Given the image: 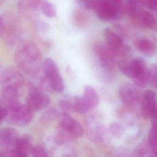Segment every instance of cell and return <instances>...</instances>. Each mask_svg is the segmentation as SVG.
Wrapping results in <instances>:
<instances>
[{
	"mask_svg": "<svg viewBox=\"0 0 157 157\" xmlns=\"http://www.w3.org/2000/svg\"><path fill=\"white\" fill-rule=\"evenodd\" d=\"M33 112L26 105L18 102L7 110L6 118L12 124L17 126H26L33 119Z\"/></svg>",
	"mask_w": 157,
	"mask_h": 157,
	"instance_id": "8992f818",
	"label": "cell"
},
{
	"mask_svg": "<svg viewBox=\"0 0 157 157\" xmlns=\"http://www.w3.org/2000/svg\"><path fill=\"white\" fill-rule=\"evenodd\" d=\"M38 29L39 31H41L42 33H44L46 32H48L49 30V26L47 23H46L44 21H39V23H38L37 26Z\"/></svg>",
	"mask_w": 157,
	"mask_h": 157,
	"instance_id": "f546056e",
	"label": "cell"
},
{
	"mask_svg": "<svg viewBox=\"0 0 157 157\" xmlns=\"http://www.w3.org/2000/svg\"><path fill=\"white\" fill-rule=\"evenodd\" d=\"M148 139L150 142V146L154 151L155 154L156 153L157 149V142H156V124H153L150 130L149 135H148Z\"/></svg>",
	"mask_w": 157,
	"mask_h": 157,
	"instance_id": "603a6c76",
	"label": "cell"
},
{
	"mask_svg": "<svg viewBox=\"0 0 157 157\" xmlns=\"http://www.w3.org/2000/svg\"><path fill=\"white\" fill-rule=\"evenodd\" d=\"M134 46L141 54L145 56L151 57L156 54V45L153 41L148 38L137 39L134 42Z\"/></svg>",
	"mask_w": 157,
	"mask_h": 157,
	"instance_id": "9a60e30c",
	"label": "cell"
},
{
	"mask_svg": "<svg viewBox=\"0 0 157 157\" xmlns=\"http://www.w3.org/2000/svg\"><path fill=\"white\" fill-rule=\"evenodd\" d=\"M18 89L14 86H5L2 90L1 99L2 107L7 110L9 109L18 102Z\"/></svg>",
	"mask_w": 157,
	"mask_h": 157,
	"instance_id": "5bb4252c",
	"label": "cell"
},
{
	"mask_svg": "<svg viewBox=\"0 0 157 157\" xmlns=\"http://www.w3.org/2000/svg\"><path fill=\"white\" fill-rule=\"evenodd\" d=\"M141 109L143 116L151 118L153 124H156V96L155 92L152 90H147L144 93Z\"/></svg>",
	"mask_w": 157,
	"mask_h": 157,
	"instance_id": "9c48e42d",
	"label": "cell"
},
{
	"mask_svg": "<svg viewBox=\"0 0 157 157\" xmlns=\"http://www.w3.org/2000/svg\"><path fill=\"white\" fill-rule=\"evenodd\" d=\"M42 70L48 82L51 90L61 92L64 90V80L56 62L52 58L47 57L44 59L42 61Z\"/></svg>",
	"mask_w": 157,
	"mask_h": 157,
	"instance_id": "277c9868",
	"label": "cell"
},
{
	"mask_svg": "<svg viewBox=\"0 0 157 157\" xmlns=\"http://www.w3.org/2000/svg\"><path fill=\"white\" fill-rule=\"evenodd\" d=\"M7 115V110L5 108L2 107V105L0 104V125L4 119L6 118Z\"/></svg>",
	"mask_w": 157,
	"mask_h": 157,
	"instance_id": "4dcf8cb0",
	"label": "cell"
},
{
	"mask_svg": "<svg viewBox=\"0 0 157 157\" xmlns=\"http://www.w3.org/2000/svg\"><path fill=\"white\" fill-rule=\"evenodd\" d=\"M0 157H28V156L25 155L13 148L4 151L0 155Z\"/></svg>",
	"mask_w": 157,
	"mask_h": 157,
	"instance_id": "83f0119b",
	"label": "cell"
},
{
	"mask_svg": "<svg viewBox=\"0 0 157 157\" xmlns=\"http://www.w3.org/2000/svg\"><path fill=\"white\" fill-rule=\"evenodd\" d=\"M61 131L71 137H80L83 134V129L80 123L72 118L69 113L63 112L59 123Z\"/></svg>",
	"mask_w": 157,
	"mask_h": 157,
	"instance_id": "30bf717a",
	"label": "cell"
},
{
	"mask_svg": "<svg viewBox=\"0 0 157 157\" xmlns=\"http://www.w3.org/2000/svg\"><path fill=\"white\" fill-rule=\"evenodd\" d=\"M31 153L33 157H49L45 150L40 145L33 147Z\"/></svg>",
	"mask_w": 157,
	"mask_h": 157,
	"instance_id": "d4e9b609",
	"label": "cell"
},
{
	"mask_svg": "<svg viewBox=\"0 0 157 157\" xmlns=\"http://www.w3.org/2000/svg\"><path fill=\"white\" fill-rule=\"evenodd\" d=\"M105 44L112 52L117 56H126L131 52V48L127 45L122 37L109 28L104 31Z\"/></svg>",
	"mask_w": 157,
	"mask_h": 157,
	"instance_id": "5b68a950",
	"label": "cell"
},
{
	"mask_svg": "<svg viewBox=\"0 0 157 157\" xmlns=\"http://www.w3.org/2000/svg\"><path fill=\"white\" fill-rule=\"evenodd\" d=\"M2 30H3V22L1 18L0 17V34L2 33Z\"/></svg>",
	"mask_w": 157,
	"mask_h": 157,
	"instance_id": "1f68e13d",
	"label": "cell"
},
{
	"mask_svg": "<svg viewBox=\"0 0 157 157\" xmlns=\"http://www.w3.org/2000/svg\"><path fill=\"white\" fill-rule=\"evenodd\" d=\"M93 10L97 17L103 21L118 20L124 12L122 2L115 0H96Z\"/></svg>",
	"mask_w": 157,
	"mask_h": 157,
	"instance_id": "3957f363",
	"label": "cell"
},
{
	"mask_svg": "<svg viewBox=\"0 0 157 157\" xmlns=\"http://www.w3.org/2000/svg\"><path fill=\"white\" fill-rule=\"evenodd\" d=\"M94 53L101 66L107 71H112L116 66V56L105 44L98 42L94 47Z\"/></svg>",
	"mask_w": 157,
	"mask_h": 157,
	"instance_id": "ba28073f",
	"label": "cell"
},
{
	"mask_svg": "<svg viewBox=\"0 0 157 157\" xmlns=\"http://www.w3.org/2000/svg\"><path fill=\"white\" fill-rule=\"evenodd\" d=\"M58 105L63 112L69 113V111L73 110L71 101H68L67 99H61L58 102Z\"/></svg>",
	"mask_w": 157,
	"mask_h": 157,
	"instance_id": "4316f807",
	"label": "cell"
},
{
	"mask_svg": "<svg viewBox=\"0 0 157 157\" xmlns=\"http://www.w3.org/2000/svg\"><path fill=\"white\" fill-rule=\"evenodd\" d=\"M18 138L16 131L10 128L0 129V145L7 148H14Z\"/></svg>",
	"mask_w": 157,
	"mask_h": 157,
	"instance_id": "2e32d148",
	"label": "cell"
},
{
	"mask_svg": "<svg viewBox=\"0 0 157 157\" xmlns=\"http://www.w3.org/2000/svg\"><path fill=\"white\" fill-rule=\"evenodd\" d=\"M115 1H119V2H123L124 0H115Z\"/></svg>",
	"mask_w": 157,
	"mask_h": 157,
	"instance_id": "d6a6232c",
	"label": "cell"
},
{
	"mask_svg": "<svg viewBox=\"0 0 157 157\" xmlns=\"http://www.w3.org/2000/svg\"><path fill=\"white\" fill-rule=\"evenodd\" d=\"M133 21L137 25L147 29L154 30L156 28L155 17L151 12L146 10H144Z\"/></svg>",
	"mask_w": 157,
	"mask_h": 157,
	"instance_id": "ac0fdd59",
	"label": "cell"
},
{
	"mask_svg": "<svg viewBox=\"0 0 157 157\" xmlns=\"http://www.w3.org/2000/svg\"><path fill=\"white\" fill-rule=\"evenodd\" d=\"M118 66L120 71L131 78L136 86L144 88L148 85V68L142 58L122 59L118 63Z\"/></svg>",
	"mask_w": 157,
	"mask_h": 157,
	"instance_id": "7a4b0ae2",
	"label": "cell"
},
{
	"mask_svg": "<svg viewBox=\"0 0 157 157\" xmlns=\"http://www.w3.org/2000/svg\"><path fill=\"white\" fill-rule=\"evenodd\" d=\"M50 102V97L37 86L31 87L26 96V105L32 111L36 112L44 109Z\"/></svg>",
	"mask_w": 157,
	"mask_h": 157,
	"instance_id": "52a82bcc",
	"label": "cell"
},
{
	"mask_svg": "<svg viewBox=\"0 0 157 157\" xmlns=\"http://www.w3.org/2000/svg\"><path fill=\"white\" fill-rule=\"evenodd\" d=\"M81 102L86 111L96 107L99 103V96L96 90L91 86L86 85L82 96H80Z\"/></svg>",
	"mask_w": 157,
	"mask_h": 157,
	"instance_id": "7c38bea8",
	"label": "cell"
},
{
	"mask_svg": "<svg viewBox=\"0 0 157 157\" xmlns=\"http://www.w3.org/2000/svg\"><path fill=\"white\" fill-rule=\"evenodd\" d=\"M75 2L80 6L87 10H93L95 6L96 0H75Z\"/></svg>",
	"mask_w": 157,
	"mask_h": 157,
	"instance_id": "484cf974",
	"label": "cell"
},
{
	"mask_svg": "<svg viewBox=\"0 0 157 157\" xmlns=\"http://www.w3.org/2000/svg\"><path fill=\"white\" fill-rule=\"evenodd\" d=\"M148 85L156 88L157 85V66L156 64H152L148 71Z\"/></svg>",
	"mask_w": 157,
	"mask_h": 157,
	"instance_id": "7402d4cb",
	"label": "cell"
},
{
	"mask_svg": "<svg viewBox=\"0 0 157 157\" xmlns=\"http://www.w3.org/2000/svg\"><path fill=\"white\" fill-rule=\"evenodd\" d=\"M109 130L112 136L118 137L120 136L123 132L122 126L117 123H112L109 126Z\"/></svg>",
	"mask_w": 157,
	"mask_h": 157,
	"instance_id": "cb8c5ba5",
	"label": "cell"
},
{
	"mask_svg": "<svg viewBox=\"0 0 157 157\" xmlns=\"http://www.w3.org/2000/svg\"><path fill=\"white\" fill-rule=\"evenodd\" d=\"M143 0H127L124 7V12L132 21L145 10Z\"/></svg>",
	"mask_w": 157,
	"mask_h": 157,
	"instance_id": "e0dca14e",
	"label": "cell"
},
{
	"mask_svg": "<svg viewBox=\"0 0 157 157\" xmlns=\"http://www.w3.org/2000/svg\"><path fill=\"white\" fill-rule=\"evenodd\" d=\"M43 0H20L18 6L23 12H31L36 11L40 7Z\"/></svg>",
	"mask_w": 157,
	"mask_h": 157,
	"instance_id": "ffe728a7",
	"label": "cell"
},
{
	"mask_svg": "<svg viewBox=\"0 0 157 157\" xmlns=\"http://www.w3.org/2000/svg\"><path fill=\"white\" fill-rule=\"evenodd\" d=\"M145 7L155 12L157 9V0H143Z\"/></svg>",
	"mask_w": 157,
	"mask_h": 157,
	"instance_id": "f1b7e54d",
	"label": "cell"
},
{
	"mask_svg": "<svg viewBox=\"0 0 157 157\" xmlns=\"http://www.w3.org/2000/svg\"><path fill=\"white\" fill-rule=\"evenodd\" d=\"M14 58L18 67L28 75L36 76L40 74L43 61L42 54L32 41L22 43L15 52Z\"/></svg>",
	"mask_w": 157,
	"mask_h": 157,
	"instance_id": "6da1fadb",
	"label": "cell"
},
{
	"mask_svg": "<svg viewBox=\"0 0 157 157\" xmlns=\"http://www.w3.org/2000/svg\"><path fill=\"white\" fill-rule=\"evenodd\" d=\"M119 96L121 101L129 106L135 104L139 98L138 90L130 83H124L120 86Z\"/></svg>",
	"mask_w": 157,
	"mask_h": 157,
	"instance_id": "8fae6325",
	"label": "cell"
},
{
	"mask_svg": "<svg viewBox=\"0 0 157 157\" xmlns=\"http://www.w3.org/2000/svg\"><path fill=\"white\" fill-rule=\"evenodd\" d=\"M33 148L31 137L28 135H24L20 137H18L13 148L28 156V154L31 152Z\"/></svg>",
	"mask_w": 157,
	"mask_h": 157,
	"instance_id": "d6986e66",
	"label": "cell"
},
{
	"mask_svg": "<svg viewBox=\"0 0 157 157\" xmlns=\"http://www.w3.org/2000/svg\"><path fill=\"white\" fill-rule=\"evenodd\" d=\"M1 83L5 86H14L18 88L23 82V75L14 69H7L0 78Z\"/></svg>",
	"mask_w": 157,
	"mask_h": 157,
	"instance_id": "4fadbf2b",
	"label": "cell"
},
{
	"mask_svg": "<svg viewBox=\"0 0 157 157\" xmlns=\"http://www.w3.org/2000/svg\"><path fill=\"white\" fill-rule=\"evenodd\" d=\"M40 9L42 13L47 17L53 18L56 15L55 6L47 0L42 1L40 6Z\"/></svg>",
	"mask_w": 157,
	"mask_h": 157,
	"instance_id": "44dd1931",
	"label": "cell"
}]
</instances>
